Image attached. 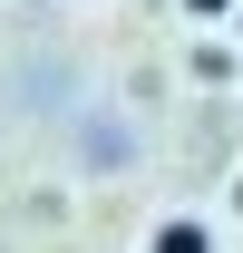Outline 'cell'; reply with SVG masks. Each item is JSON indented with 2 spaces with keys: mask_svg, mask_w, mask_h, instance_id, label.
<instances>
[{
  "mask_svg": "<svg viewBox=\"0 0 243 253\" xmlns=\"http://www.w3.org/2000/svg\"><path fill=\"white\" fill-rule=\"evenodd\" d=\"M146 253H214V224L204 214H156L146 224Z\"/></svg>",
  "mask_w": 243,
  "mask_h": 253,
  "instance_id": "obj_1",
  "label": "cell"
},
{
  "mask_svg": "<svg viewBox=\"0 0 243 253\" xmlns=\"http://www.w3.org/2000/svg\"><path fill=\"white\" fill-rule=\"evenodd\" d=\"M243 0H185V20H234Z\"/></svg>",
  "mask_w": 243,
  "mask_h": 253,
  "instance_id": "obj_2",
  "label": "cell"
},
{
  "mask_svg": "<svg viewBox=\"0 0 243 253\" xmlns=\"http://www.w3.org/2000/svg\"><path fill=\"white\" fill-rule=\"evenodd\" d=\"M234 39H243V10H234Z\"/></svg>",
  "mask_w": 243,
  "mask_h": 253,
  "instance_id": "obj_3",
  "label": "cell"
}]
</instances>
